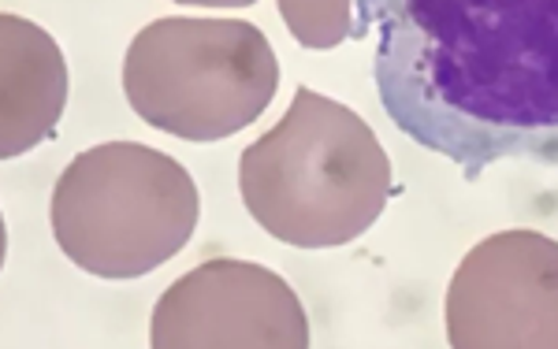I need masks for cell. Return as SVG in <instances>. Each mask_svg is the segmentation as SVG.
Returning a JSON list of instances; mask_svg holds the SVG:
<instances>
[{
  "label": "cell",
  "instance_id": "obj_1",
  "mask_svg": "<svg viewBox=\"0 0 558 349\" xmlns=\"http://www.w3.org/2000/svg\"><path fill=\"white\" fill-rule=\"evenodd\" d=\"M387 120L476 178L558 164V0H357Z\"/></svg>",
  "mask_w": 558,
  "mask_h": 349
},
{
  "label": "cell",
  "instance_id": "obj_2",
  "mask_svg": "<svg viewBox=\"0 0 558 349\" xmlns=\"http://www.w3.org/2000/svg\"><path fill=\"white\" fill-rule=\"evenodd\" d=\"M391 190V160L373 127L310 86L239 160L246 212L294 249L350 246L384 216Z\"/></svg>",
  "mask_w": 558,
  "mask_h": 349
},
{
  "label": "cell",
  "instance_id": "obj_3",
  "mask_svg": "<svg viewBox=\"0 0 558 349\" xmlns=\"http://www.w3.org/2000/svg\"><path fill=\"white\" fill-rule=\"evenodd\" d=\"M202 197L179 160L142 141H101L60 172L52 238L97 279H142L186 249Z\"/></svg>",
  "mask_w": 558,
  "mask_h": 349
},
{
  "label": "cell",
  "instance_id": "obj_4",
  "mask_svg": "<svg viewBox=\"0 0 558 349\" xmlns=\"http://www.w3.org/2000/svg\"><path fill=\"white\" fill-rule=\"evenodd\" d=\"M279 89L272 41L246 20L168 15L134 34L123 94L153 130L220 141L254 127Z\"/></svg>",
  "mask_w": 558,
  "mask_h": 349
},
{
  "label": "cell",
  "instance_id": "obj_5",
  "mask_svg": "<svg viewBox=\"0 0 558 349\" xmlns=\"http://www.w3.org/2000/svg\"><path fill=\"white\" fill-rule=\"evenodd\" d=\"M454 349H558V241L514 227L476 241L447 286Z\"/></svg>",
  "mask_w": 558,
  "mask_h": 349
},
{
  "label": "cell",
  "instance_id": "obj_6",
  "mask_svg": "<svg viewBox=\"0 0 558 349\" xmlns=\"http://www.w3.org/2000/svg\"><path fill=\"white\" fill-rule=\"evenodd\" d=\"M149 342L153 349H305L310 316L272 267L213 257L157 298Z\"/></svg>",
  "mask_w": 558,
  "mask_h": 349
},
{
  "label": "cell",
  "instance_id": "obj_7",
  "mask_svg": "<svg viewBox=\"0 0 558 349\" xmlns=\"http://www.w3.org/2000/svg\"><path fill=\"white\" fill-rule=\"evenodd\" d=\"M68 104V64L49 30L0 15V157L15 160L57 130Z\"/></svg>",
  "mask_w": 558,
  "mask_h": 349
},
{
  "label": "cell",
  "instance_id": "obj_8",
  "mask_svg": "<svg viewBox=\"0 0 558 349\" xmlns=\"http://www.w3.org/2000/svg\"><path fill=\"white\" fill-rule=\"evenodd\" d=\"M287 30L305 49H336L354 30L357 0H276Z\"/></svg>",
  "mask_w": 558,
  "mask_h": 349
},
{
  "label": "cell",
  "instance_id": "obj_9",
  "mask_svg": "<svg viewBox=\"0 0 558 349\" xmlns=\"http://www.w3.org/2000/svg\"><path fill=\"white\" fill-rule=\"evenodd\" d=\"M175 4H191V8H250L257 0H175Z\"/></svg>",
  "mask_w": 558,
  "mask_h": 349
}]
</instances>
